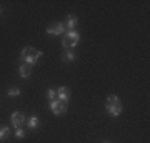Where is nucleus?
<instances>
[{"label":"nucleus","instance_id":"obj_1","mask_svg":"<svg viewBox=\"0 0 150 143\" xmlns=\"http://www.w3.org/2000/svg\"><path fill=\"white\" fill-rule=\"evenodd\" d=\"M42 55L43 53L40 52V50H35L33 47H25L23 50H22V53H20V62L22 63L30 65V67H33Z\"/></svg>","mask_w":150,"mask_h":143},{"label":"nucleus","instance_id":"obj_2","mask_svg":"<svg viewBox=\"0 0 150 143\" xmlns=\"http://www.w3.org/2000/svg\"><path fill=\"white\" fill-rule=\"evenodd\" d=\"M10 122H12V125H13V128H22L25 123H27V117L22 113V111H13L12 113V117H10Z\"/></svg>","mask_w":150,"mask_h":143},{"label":"nucleus","instance_id":"obj_3","mask_svg":"<svg viewBox=\"0 0 150 143\" xmlns=\"http://www.w3.org/2000/svg\"><path fill=\"white\" fill-rule=\"evenodd\" d=\"M48 108L54 111V115H64L67 111V103H62L59 100H52L48 101Z\"/></svg>","mask_w":150,"mask_h":143},{"label":"nucleus","instance_id":"obj_4","mask_svg":"<svg viewBox=\"0 0 150 143\" xmlns=\"http://www.w3.org/2000/svg\"><path fill=\"white\" fill-rule=\"evenodd\" d=\"M65 32H67V28H65L64 22H55L54 25H50L47 28L48 35H65Z\"/></svg>","mask_w":150,"mask_h":143},{"label":"nucleus","instance_id":"obj_5","mask_svg":"<svg viewBox=\"0 0 150 143\" xmlns=\"http://www.w3.org/2000/svg\"><path fill=\"white\" fill-rule=\"evenodd\" d=\"M57 100L62 101V103H69L70 90L67 88V87H59V88H57Z\"/></svg>","mask_w":150,"mask_h":143},{"label":"nucleus","instance_id":"obj_6","mask_svg":"<svg viewBox=\"0 0 150 143\" xmlns=\"http://www.w3.org/2000/svg\"><path fill=\"white\" fill-rule=\"evenodd\" d=\"M107 111L112 115V117H120L123 111V106H122V101H118V103H113V105H107L105 106Z\"/></svg>","mask_w":150,"mask_h":143},{"label":"nucleus","instance_id":"obj_7","mask_svg":"<svg viewBox=\"0 0 150 143\" xmlns=\"http://www.w3.org/2000/svg\"><path fill=\"white\" fill-rule=\"evenodd\" d=\"M18 75H20L23 80L30 78V75H32V67L27 65V63H22L20 67H18Z\"/></svg>","mask_w":150,"mask_h":143},{"label":"nucleus","instance_id":"obj_8","mask_svg":"<svg viewBox=\"0 0 150 143\" xmlns=\"http://www.w3.org/2000/svg\"><path fill=\"white\" fill-rule=\"evenodd\" d=\"M64 23H65V28L67 30H75V27L79 23V18H77V15H69Z\"/></svg>","mask_w":150,"mask_h":143},{"label":"nucleus","instance_id":"obj_9","mask_svg":"<svg viewBox=\"0 0 150 143\" xmlns=\"http://www.w3.org/2000/svg\"><path fill=\"white\" fill-rule=\"evenodd\" d=\"M75 53H74V50H65L64 53H62V60H64L65 63H72V62H75Z\"/></svg>","mask_w":150,"mask_h":143},{"label":"nucleus","instance_id":"obj_10","mask_svg":"<svg viewBox=\"0 0 150 143\" xmlns=\"http://www.w3.org/2000/svg\"><path fill=\"white\" fill-rule=\"evenodd\" d=\"M38 117L37 115H30V117L27 118V127H28V130H35V128L38 127Z\"/></svg>","mask_w":150,"mask_h":143},{"label":"nucleus","instance_id":"obj_11","mask_svg":"<svg viewBox=\"0 0 150 143\" xmlns=\"http://www.w3.org/2000/svg\"><path fill=\"white\" fill-rule=\"evenodd\" d=\"M10 132H12V130L8 127H0V143L5 142L7 138L10 137Z\"/></svg>","mask_w":150,"mask_h":143},{"label":"nucleus","instance_id":"obj_12","mask_svg":"<svg viewBox=\"0 0 150 143\" xmlns=\"http://www.w3.org/2000/svg\"><path fill=\"white\" fill-rule=\"evenodd\" d=\"M47 98H48V101L57 100V88H48L47 90Z\"/></svg>","mask_w":150,"mask_h":143},{"label":"nucleus","instance_id":"obj_13","mask_svg":"<svg viewBox=\"0 0 150 143\" xmlns=\"http://www.w3.org/2000/svg\"><path fill=\"white\" fill-rule=\"evenodd\" d=\"M22 92H20V88H17V87H10L8 90H7V95L8 97H18Z\"/></svg>","mask_w":150,"mask_h":143},{"label":"nucleus","instance_id":"obj_14","mask_svg":"<svg viewBox=\"0 0 150 143\" xmlns=\"http://www.w3.org/2000/svg\"><path fill=\"white\" fill-rule=\"evenodd\" d=\"M120 101V98H118L117 95H108L107 97V101H105V106L107 105H113V103H118Z\"/></svg>","mask_w":150,"mask_h":143},{"label":"nucleus","instance_id":"obj_15","mask_svg":"<svg viewBox=\"0 0 150 143\" xmlns=\"http://www.w3.org/2000/svg\"><path fill=\"white\" fill-rule=\"evenodd\" d=\"M15 137L18 138V140H22V138L25 137V130H23V128H17L15 130Z\"/></svg>","mask_w":150,"mask_h":143},{"label":"nucleus","instance_id":"obj_16","mask_svg":"<svg viewBox=\"0 0 150 143\" xmlns=\"http://www.w3.org/2000/svg\"><path fill=\"white\" fill-rule=\"evenodd\" d=\"M102 143H110V142H102Z\"/></svg>","mask_w":150,"mask_h":143},{"label":"nucleus","instance_id":"obj_17","mask_svg":"<svg viewBox=\"0 0 150 143\" xmlns=\"http://www.w3.org/2000/svg\"><path fill=\"white\" fill-rule=\"evenodd\" d=\"M0 13H2V7H0Z\"/></svg>","mask_w":150,"mask_h":143}]
</instances>
